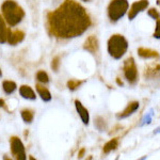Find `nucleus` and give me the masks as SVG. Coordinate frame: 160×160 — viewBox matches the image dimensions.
I'll use <instances>...</instances> for the list:
<instances>
[{
  "label": "nucleus",
  "instance_id": "7ed1b4c3",
  "mask_svg": "<svg viewBox=\"0 0 160 160\" xmlns=\"http://www.w3.org/2000/svg\"><path fill=\"white\" fill-rule=\"evenodd\" d=\"M128 49V41L122 34H113L107 42V51L111 58L120 60Z\"/></svg>",
  "mask_w": 160,
  "mask_h": 160
},
{
  "label": "nucleus",
  "instance_id": "1a4fd4ad",
  "mask_svg": "<svg viewBox=\"0 0 160 160\" xmlns=\"http://www.w3.org/2000/svg\"><path fill=\"white\" fill-rule=\"evenodd\" d=\"M83 49L90 53H96L99 49V42L96 35H90L88 37L86 42L83 44Z\"/></svg>",
  "mask_w": 160,
  "mask_h": 160
},
{
  "label": "nucleus",
  "instance_id": "f8f14e48",
  "mask_svg": "<svg viewBox=\"0 0 160 160\" xmlns=\"http://www.w3.org/2000/svg\"><path fill=\"white\" fill-rule=\"evenodd\" d=\"M19 95L24 99L27 100H35L37 99V94L33 91V89L27 84H22L19 87Z\"/></svg>",
  "mask_w": 160,
  "mask_h": 160
},
{
  "label": "nucleus",
  "instance_id": "39448f33",
  "mask_svg": "<svg viewBox=\"0 0 160 160\" xmlns=\"http://www.w3.org/2000/svg\"><path fill=\"white\" fill-rule=\"evenodd\" d=\"M124 76L129 84H136L139 80V73L137 68V64L133 57H129L124 61L123 65Z\"/></svg>",
  "mask_w": 160,
  "mask_h": 160
},
{
  "label": "nucleus",
  "instance_id": "cd10ccee",
  "mask_svg": "<svg viewBox=\"0 0 160 160\" xmlns=\"http://www.w3.org/2000/svg\"><path fill=\"white\" fill-rule=\"evenodd\" d=\"M0 77H2V71H1V68H0Z\"/></svg>",
  "mask_w": 160,
  "mask_h": 160
},
{
  "label": "nucleus",
  "instance_id": "b1692460",
  "mask_svg": "<svg viewBox=\"0 0 160 160\" xmlns=\"http://www.w3.org/2000/svg\"><path fill=\"white\" fill-rule=\"evenodd\" d=\"M154 38H157V40H159V38H160V34H159V19L156 20V31H155V33H154Z\"/></svg>",
  "mask_w": 160,
  "mask_h": 160
},
{
  "label": "nucleus",
  "instance_id": "0eeeda50",
  "mask_svg": "<svg viewBox=\"0 0 160 160\" xmlns=\"http://www.w3.org/2000/svg\"><path fill=\"white\" fill-rule=\"evenodd\" d=\"M149 6V1L148 0H139V1H136L131 4L130 9H128V19L129 20H133L137 17V15L139 13L143 12L144 10H146Z\"/></svg>",
  "mask_w": 160,
  "mask_h": 160
},
{
  "label": "nucleus",
  "instance_id": "4468645a",
  "mask_svg": "<svg viewBox=\"0 0 160 160\" xmlns=\"http://www.w3.org/2000/svg\"><path fill=\"white\" fill-rule=\"evenodd\" d=\"M138 55L139 57L143 59H158L159 58V52L156 50H153L151 48H145V47H140L138 48Z\"/></svg>",
  "mask_w": 160,
  "mask_h": 160
},
{
  "label": "nucleus",
  "instance_id": "393cba45",
  "mask_svg": "<svg viewBox=\"0 0 160 160\" xmlns=\"http://www.w3.org/2000/svg\"><path fill=\"white\" fill-rule=\"evenodd\" d=\"M84 153H86V148H81L80 149V152L78 153V158H82L83 157Z\"/></svg>",
  "mask_w": 160,
  "mask_h": 160
},
{
  "label": "nucleus",
  "instance_id": "a878e982",
  "mask_svg": "<svg viewBox=\"0 0 160 160\" xmlns=\"http://www.w3.org/2000/svg\"><path fill=\"white\" fill-rule=\"evenodd\" d=\"M0 108H6V102L2 98H0Z\"/></svg>",
  "mask_w": 160,
  "mask_h": 160
},
{
  "label": "nucleus",
  "instance_id": "5701e85b",
  "mask_svg": "<svg viewBox=\"0 0 160 160\" xmlns=\"http://www.w3.org/2000/svg\"><path fill=\"white\" fill-rule=\"evenodd\" d=\"M148 15L149 17H152L153 19L157 20L159 19V12L157 9H155V8H152V9H149L148 11Z\"/></svg>",
  "mask_w": 160,
  "mask_h": 160
},
{
  "label": "nucleus",
  "instance_id": "9d476101",
  "mask_svg": "<svg viewBox=\"0 0 160 160\" xmlns=\"http://www.w3.org/2000/svg\"><path fill=\"white\" fill-rule=\"evenodd\" d=\"M139 107H140V102H130L125 109L118 113L117 118L118 120H124V118H129L130 115H132L133 113L139 109Z\"/></svg>",
  "mask_w": 160,
  "mask_h": 160
},
{
  "label": "nucleus",
  "instance_id": "f257e3e1",
  "mask_svg": "<svg viewBox=\"0 0 160 160\" xmlns=\"http://www.w3.org/2000/svg\"><path fill=\"white\" fill-rule=\"evenodd\" d=\"M92 19L79 2L64 0L55 11L47 14L46 27L51 37L69 40L83 34L91 27Z\"/></svg>",
  "mask_w": 160,
  "mask_h": 160
},
{
  "label": "nucleus",
  "instance_id": "2eb2a0df",
  "mask_svg": "<svg viewBox=\"0 0 160 160\" xmlns=\"http://www.w3.org/2000/svg\"><path fill=\"white\" fill-rule=\"evenodd\" d=\"M2 89H3L6 94L10 95L16 91L17 84H16V82L11 81V80H4V81L2 82Z\"/></svg>",
  "mask_w": 160,
  "mask_h": 160
},
{
  "label": "nucleus",
  "instance_id": "6e6552de",
  "mask_svg": "<svg viewBox=\"0 0 160 160\" xmlns=\"http://www.w3.org/2000/svg\"><path fill=\"white\" fill-rule=\"evenodd\" d=\"M25 32L22 30H11V28H8L7 31V42L11 46H16L17 44L22 43L25 40Z\"/></svg>",
  "mask_w": 160,
  "mask_h": 160
},
{
  "label": "nucleus",
  "instance_id": "aec40b11",
  "mask_svg": "<svg viewBox=\"0 0 160 160\" xmlns=\"http://www.w3.org/2000/svg\"><path fill=\"white\" fill-rule=\"evenodd\" d=\"M35 78H37V80L40 83L43 84H47L49 82V76H48V74L45 71H38L37 75H35Z\"/></svg>",
  "mask_w": 160,
  "mask_h": 160
},
{
  "label": "nucleus",
  "instance_id": "9b49d317",
  "mask_svg": "<svg viewBox=\"0 0 160 160\" xmlns=\"http://www.w3.org/2000/svg\"><path fill=\"white\" fill-rule=\"evenodd\" d=\"M75 108H76V111H77V113H78L79 118H81V122L86 126L89 125L90 124V113L87 108L81 104L80 100H78V99L75 100Z\"/></svg>",
  "mask_w": 160,
  "mask_h": 160
},
{
  "label": "nucleus",
  "instance_id": "4be33fe9",
  "mask_svg": "<svg viewBox=\"0 0 160 160\" xmlns=\"http://www.w3.org/2000/svg\"><path fill=\"white\" fill-rule=\"evenodd\" d=\"M50 68H51V69H52L53 72H55V73H58L59 68H60V57L56 56L55 58L52 59L51 64H50Z\"/></svg>",
  "mask_w": 160,
  "mask_h": 160
},
{
  "label": "nucleus",
  "instance_id": "423d86ee",
  "mask_svg": "<svg viewBox=\"0 0 160 160\" xmlns=\"http://www.w3.org/2000/svg\"><path fill=\"white\" fill-rule=\"evenodd\" d=\"M10 148L14 159L16 160H26L27 154H26V148L18 137H11L10 139Z\"/></svg>",
  "mask_w": 160,
  "mask_h": 160
},
{
  "label": "nucleus",
  "instance_id": "f3484780",
  "mask_svg": "<svg viewBox=\"0 0 160 160\" xmlns=\"http://www.w3.org/2000/svg\"><path fill=\"white\" fill-rule=\"evenodd\" d=\"M20 117L26 124H31L34 118V112L31 109H24L20 112Z\"/></svg>",
  "mask_w": 160,
  "mask_h": 160
},
{
  "label": "nucleus",
  "instance_id": "ddd939ff",
  "mask_svg": "<svg viewBox=\"0 0 160 160\" xmlns=\"http://www.w3.org/2000/svg\"><path fill=\"white\" fill-rule=\"evenodd\" d=\"M35 89H37V92L38 94V96L41 97V99L45 102H48L52 99V96H51V93L47 88H45L44 86L40 83H37L35 84Z\"/></svg>",
  "mask_w": 160,
  "mask_h": 160
},
{
  "label": "nucleus",
  "instance_id": "dca6fc26",
  "mask_svg": "<svg viewBox=\"0 0 160 160\" xmlns=\"http://www.w3.org/2000/svg\"><path fill=\"white\" fill-rule=\"evenodd\" d=\"M118 148V138H113L105 144L104 148H102V152H104L105 154H109L112 151H115Z\"/></svg>",
  "mask_w": 160,
  "mask_h": 160
},
{
  "label": "nucleus",
  "instance_id": "bb28decb",
  "mask_svg": "<svg viewBox=\"0 0 160 160\" xmlns=\"http://www.w3.org/2000/svg\"><path fill=\"white\" fill-rule=\"evenodd\" d=\"M117 83H118V86H120V87H123L124 86L123 81H121L120 78H117Z\"/></svg>",
  "mask_w": 160,
  "mask_h": 160
},
{
  "label": "nucleus",
  "instance_id": "20e7f679",
  "mask_svg": "<svg viewBox=\"0 0 160 160\" xmlns=\"http://www.w3.org/2000/svg\"><path fill=\"white\" fill-rule=\"evenodd\" d=\"M129 9L128 0H111L107 8V14L111 22H117L122 19Z\"/></svg>",
  "mask_w": 160,
  "mask_h": 160
},
{
  "label": "nucleus",
  "instance_id": "a211bd4d",
  "mask_svg": "<svg viewBox=\"0 0 160 160\" xmlns=\"http://www.w3.org/2000/svg\"><path fill=\"white\" fill-rule=\"evenodd\" d=\"M7 31L8 28L6 26L3 17L0 15V44H4L7 42Z\"/></svg>",
  "mask_w": 160,
  "mask_h": 160
},
{
  "label": "nucleus",
  "instance_id": "c85d7f7f",
  "mask_svg": "<svg viewBox=\"0 0 160 160\" xmlns=\"http://www.w3.org/2000/svg\"><path fill=\"white\" fill-rule=\"evenodd\" d=\"M81 1H83V2H89L90 0H81Z\"/></svg>",
  "mask_w": 160,
  "mask_h": 160
},
{
  "label": "nucleus",
  "instance_id": "412c9836",
  "mask_svg": "<svg viewBox=\"0 0 160 160\" xmlns=\"http://www.w3.org/2000/svg\"><path fill=\"white\" fill-rule=\"evenodd\" d=\"M83 83V81H81V80H75V79H71L68 81V83H66V86H68V90H71V91H75V90H77L78 88L81 86V84Z\"/></svg>",
  "mask_w": 160,
  "mask_h": 160
},
{
  "label": "nucleus",
  "instance_id": "6ab92c4d",
  "mask_svg": "<svg viewBox=\"0 0 160 160\" xmlns=\"http://www.w3.org/2000/svg\"><path fill=\"white\" fill-rule=\"evenodd\" d=\"M94 126L98 131H105L107 129V123L102 117H97L94 120Z\"/></svg>",
  "mask_w": 160,
  "mask_h": 160
},
{
  "label": "nucleus",
  "instance_id": "f03ea898",
  "mask_svg": "<svg viewBox=\"0 0 160 160\" xmlns=\"http://www.w3.org/2000/svg\"><path fill=\"white\" fill-rule=\"evenodd\" d=\"M1 12L4 22L10 27H15L22 22L26 13L15 0H6L1 4Z\"/></svg>",
  "mask_w": 160,
  "mask_h": 160
}]
</instances>
